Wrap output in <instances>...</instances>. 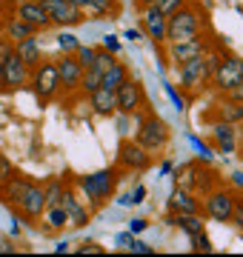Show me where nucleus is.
Listing matches in <instances>:
<instances>
[{"label":"nucleus","mask_w":243,"mask_h":257,"mask_svg":"<svg viewBox=\"0 0 243 257\" xmlns=\"http://www.w3.org/2000/svg\"><path fill=\"white\" fill-rule=\"evenodd\" d=\"M60 206H63L66 217H69V226H86L89 223V209L83 206V200L77 197V189L72 183H66L63 189V197H60Z\"/></svg>","instance_id":"obj_14"},{"label":"nucleus","mask_w":243,"mask_h":257,"mask_svg":"<svg viewBox=\"0 0 243 257\" xmlns=\"http://www.w3.org/2000/svg\"><path fill=\"white\" fill-rule=\"evenodd\" d=\"M220 60V55H200V57H192V60H183V63L175 66V74H178L180 86L186 89V92H200L209 86L212 80V69L215 63Z\"/></svg>","instance_id":"obj_2"},{"label":"nucleus","mask_w":243,"mask_h":257,"mask_svg":"<svg viewBox=\"0 0 243 257\" xmlns=\"http://www.w3.org/2000/svg\"><path fill=\"white\" fill-rule=\"evenodd\" d=\"M114 97H117V111L120 114H135V111L146 109V92H143L141 80H126L123 86L114 89Z\"/></svg>","instance_id":"obj_11"},{"label":"nucleus","mask_w":243,"mask_h":257,"mask_svg":"<svg viewBox=\"0 0 243 257\" xmlns=\"http://www.w3.org/2000/svg\"><path fill=\"white\" fill-rule=\"evenodd\" d=\"M129 80V69H126V63H117L114 60L106 72H103V77H100V86H106V89H117V86H123V83Z\"/></svg>","instance_id":"obj_26"},{"label":"nucleus","mask_w":243,"mask_h":257,"mask_svg":"<svg viewBox=\"0 0 243 257\" xmlns=\"http://www.w3.org/2000/svg\"><path fill=\"white\" fill-rule=\"evenodd\" d=\"M94 55H97V46H83V43H80V46H77V52H75V57L80 60V66H83V69H89V66L94 63Z\"/></svg>","instance_id":"obj_33"},{"label":"nucleus","mask_w":243,"mask_h":257,"mask_svg":"<svg viewBox=\"0 0 243 257\" xmlns=\"http://www.w3.org/2000/svg\"><path fill=\"white\" fill-rule=\"evenodd\" d=\"M114 186H117V169H100V172H92V175L75 177V189L89 200L92 209H100L112 200Z\"/></svg>","instance_id":"obj_1"},{"label":"nucleus","mask_w":243,"mask_h":257,"mask_svg":"<svg viewBox=\"0 0 243 257\" xmlns=\"http://www.w3.org/2000/svg\"><path fill=\"white\" fill-rule=\"evenodd\" d=\"M69 3H72L75 9H86V3H89V0H69Z\"/></svg>","instance_id":"obj_44"},{"label":"nucleus","mask_w":243,"mask_h":257,"mask_svg":"<svg viewBox=\"0 0 243 257\" xmlns=\"http://www.w3.org/2000/svg\"><path fill=\"white\" fill-rule=\"evenodd\" d=\"M77 251H80V254H86V251H89V254H103V248L97 246V243H92V240H89V243H80Z\"/></svg>","instance_id":"obj_40"},{"label":"nucleus","mask_w":243,"mask_h":257,"mask_svg":"<svg viewBox=\"0 0 243 257\" xmlns=\"http://www.w3.org/2000/svg\"><path fill=\"white\" fill-rule=\"evenodd\" d=\"M15 15L20 20H26L29 26H35L38 32H46L52 26V20H49L46 9L40 6V0H20L18 6H15Z\"/></svg>","instance_id":"obj_16"},{"label":"nucleus","mask_w":243,"mask_h":257,"mask_svg":"<svg viewBox=\"0 0 243 257\" xmlns=\"http://www.w3.org/2000/svg\"><path fill=\"white\" fill-rule=\"evenodd\" d=\"M57 74H60V92H77L83 80V66L75 55L57 57Z\"/></svg>","instance_id":"obj_13"},{"label":"nucleus","mask_w":243,"mask_h":257,"mask_svg":"<svg viewBox=\"0 0 243 257\" xmlns=\"http://www.w3.org/2000/svg\"><path fill=\"white\" fill-rule=\"evenodd\" d=\"M138 114V111H135ZM141 123H138V143H141L146 152H152V155H158V152H163V149L169 146V140H172V132H169V126L163 123V120L158 117V114H146V117H138Z\"/></svg>","instance_id":"obj_3"},{"label":"nucleus","mask_w":243,"mask_h":257,"mask_svg":"<svg viewBox=\"0 0 243 257\" xmlns=\"http://www.w3.org/2000/svg\"><path fill=\"white\" fill-rule=\"evenodd\" d=\"M29 74H32V69L18 57V52L3 57V89L6 92H18V89L29 86Z\"/></svg>","instance_id":"obj_12"},{"label":"nucleus","mask_w":243,"mask_h":257,"mask_svg":"<svg viewBox=\"0 0 243 257\" xmlns=\"http://www.w3.org/2000/svg\"><path fill=\"white\" fill-rule=\"evenodd\" d=\"M12 175H15V166H12L9 160H6V157L0 155V186L6 183V180H9Z\"/></svg>","instance_id":"obj_37"},{"label":"nucleus","mask_w":243,"mask_h":257,"mask_svg":"<svg viewBox=\"0 0 243 257\" xmlns=\"http://www.w3.org/2000/svg\"><path fill=\"white\" fill-rule=\"evenodd\" d=\"M195 35H200V18L192 6H180L178 12H172L166 18V43L189 40Z\"/></svg>","instance_id":"obj_6"},{"label":"nucleus","mask_w":243,"mask_h":257,"mask_svg":"<svg viewBox=\"0 0 243 257\" xmlns=\"http://www.w3.org/2000/svg\"><path fill=\"white\" fill-rule=\"evenodd\" d=\"M15 52H18V57L29 66V69H35V66H38L40 60H43V46H40L38 35L18 40V43H15Z\"/></svg>","instance_id":"obj_20"},{"label":"nucleus","mask_w":243,"mask_h":257,"mask_svg":"<svg viewBox=\"0 0 243 257\" xmlns=\"http://www.w3.org/2000/svg\"><path fill=\"white\" fill-rule=\"evenodd\" d=\"M192 248L195 251H212V240L206 237V231H200V234H192Z\"/></svg>","instance_id":"obj_35"},{"label":"nucleus","mask_w":243,"mask_h":257,"mask_svg":"<svg viewBox=\"0 0 243 257\" xmlns=\"http://www.w3.org/2000/svg\"><path fill=\"white\" fill-rule=\"evenodd\" d=\"M0 89H3V57H0Z\"/></svg>","instance_id":"obj_48"},{"label":"nucleus","mask_w":243,"mask_h":257,"mask_svg":"<svg viewBox=\"0 0 243 257\" xmlns=\"http://www.w3.org/2000/svg\"><path fill=\"white\" fill-rule=\"evenodd\" d=\"M63 189H66L63 177H55L52 183L43 186V192H46V206H57V203H60V197H63Z\"/></svg>","instance_id":"obj_29"},{"label":"nucleus","mask_w":243,"mask_h":257,"mask_svg":"<svg viewBox=\"0 0 243 257\" xmlns=\"http://www.w3.org/2000/svg\"><path fill=\"white\" fill-rule=\"evenodd\" d=\"M189 143H192V146H195L197 152H200V157H203V160H209V157H212V152H209V146H203V143H200L197 138H189Z\"/></svg>","instance_id":"obj_41"},{"label":"nucleus","mask_w":243,"mask_h":257,"mask_svg":"<svg viewBox=\"0 0 243 257\" xmlns=\"http://www.w3.org/2000/svg\"><path fill=\"white\" fill-rule=\"evenodd\" d=\"M40 6L46 9L52 26H80L86 20V12L75 9L69 0H40Z\"/></svg>","instance_id":"obj_10"},{"label":"nucleus","mask_w":243,"mask_h":257,"mask_svg":"<svg viewBox=\"0 0 243 257\" xmlns=\"http://www.w3.org/2000/svg\"><path fill=\"white\" fill-rule=\"evenodd\" d=\"M43 217H46L49 229H63V226H69V217H66V211H63L60 203H57V206H46Z\"/></svg>","instance_id":"obj_28"},{"label":"nucleus","mask_w":243,"mask_h":257,"mask_svg":"<svg viewBox=\"0 0 243 257\" xmlns=\"http://www.w3.org/2000/svg\"><path fill=\"white\" fill-rule=\"evenodd\" d=\"M209 52V43H206L200 35L189 37V40H178V43H169V60L178 66L183 60H192V57H200Z\"/></svg>","instance_id":"obj_15"},{"label":"nucleus","mask_w":243,"mask_h":257,"mask_svg":"<svg viewBox=\"0 0 243 257\" xmlns=\"http://www.w3.org/2000/svg\"><path fill=\"white\" fill-rule=\"evenodd\" d=\"M141 23H143V32H146L149 40H155V43H166V15H163L158 6H143Z\"/></svg>","instance_id":"obj_17"},{"label":"nucleus","mask_w":243,"mask_h":257,"mask_svg":"<svg viewBox=\"0 0 243 257\" xmlns=\"http://www.w3.org/2000/svg\"><path fill=\"white\" fill-rule=\"evenodd\" d=\"M169 223H172V226H178L180 231H186L189 237H192V234L206 231L203 214H175V217H169Z\"/></svg>","instance_id":"obj_25"},{"label":"nucleus","mask_w":243,"mask_h":257,"mask_svg":"<svg viewBox=\"0 0 243 257\" xmlns=\"http://www.w3.org/2000/svg\"><path fill=\"white\" fill-rule=\"evenodd\" d=\"M3 26H6V18L0 15V37H3Z\"/></svg>","instance_id":"obj_49"},{"label":"nucleus","mask_w":243,"mask_h":257,"mask_svg":"<svg viewBox=\"0 0 243 257\" xmlns=\"http://www.w3.org/2000/svg\"><path fill=\"white\" fill-rule=\"evenodd\" d=\"M212 86H215L217 92H232L234 86H240L243 83V60L240 57H220L212 69Z\"/></svg>","instance_id":"obj_8"},{"label":"nucleus","mask_w":243,"mask_h":257,"mask_svg":"<svg viewBox=\"0 0 243 257\" xmlns=\"http://www.w3.org/2000/svg\"><path fill=\"white\" fill-rule=\"evenodd\" d=\"M149 166H152V152H146L138 140H123L120 149H117V169L146 172Z\"/></svg>","instance_id":"obj_9"},{"label":"nucleus","mask_w":243,"mask_h":257,"mask_svg":"<svg viewBox=\"0 0 243 257\" xmlns=\"http://www.w3.org/2000/svg\"><path fill=\"white\" fill-rule=\"evenodd\" d=\"M114 60H117V57L112 55V52H106V49H97V55H94V63L89 66V69H97V72H106V69H109V66L114 63Z\"/></svg>","instance_id":"obj_31"},{"label":"nucleus","mask_w":243,"mask_h":257,"mask_svg":"<svg viewBox=\"0 0 243 257\" xmlns=\"http://www.w3.org/2000/svg\"><path fill=\"white\" fill-rule=\"evenodd\" d=\"M32 35H38V29L29 26L26 20H20L18 15L6 18V26H3V37H9L12 43H18V40H23V37H32Z\"/></svg>","instance_id":"obj_24"},{"label":"nucleus","mask_w":243,"mask_h":257,"mask_svg":"<svg viewBox=\"0 0 243 257\" xmlns=\"http://www.w3.org/2000/svg\"><path fill=\"white\" fill-rule=\"evenodd\" d=\"M212 114H215V120H220V123H240L243 120V103H234V100H229V97H223V100H217L215 106H212Z\"/></svg>","instance_id":"obj_23"},{"label":"nucleus","mask_w":243,"mask_h":257,"mask_svg":"<svg viewBox=\"0 0 243 257\" xmlns=\"http://www.w3.org/2000/svg\"><path fill=\"white\" fill-rule=\"evenodd\" d=\"M232 183L237 186V189H240V194H243V172H234V175H232Z\"/></svg>","instance_id":"obj_43"},{"label":"nucleus","mask_w":243,"mask_h":257,"mask_svg":"<svg viewBox=\"0 0 243 257\" xmlns=\"http://www.w3.org/2000/svg\"><path fill=\"white\" fill-rule=\"evenodd\" d=\"M232 209H234V192H226L223 186L212 189L200 200V211L215 223H229L232 220Z\"/></svg>","instance_id":"obj_7"},{"label":"nucleus","mask_w":243,"mask_h":257,"mask_svg":"<svg viewBox=\"0 0 243 257\" xmlns=\"http://www.w3.org/2000/svg\"><path fill=\"white\" fill-rule=\"evenodd\" d=\"M89 106H92V111L97 117H112L114 111H117V97H114L112 89L100 86V89H94L89 94Z\"/></svg>","instance_id":"obj_19"},{"label":"nucleus","mask_w":243,"mask_h":257,"mask_svg":"<svg viewBox=\"0 0 243 257\" xmlns=\"http://www.w3.org/2000/svg\"><path fill=\"white\" fill-rule=\"evenodd\" d=\"M83 12H86V15H92V18L114 15V12H117V0H89Z\"/></svg>","instance_id":"obj_27"},{"label":"nucleus","mask_w":243,"mask_h":257,"mask_svg":"<svg viewBox=\"0 0 243 257\" xmlns=\"http://www.w3.org/2000/svg\"><path fill=\"white\" fill-rule=\"evenodd\" d=\"M100 49L112 52V55H117V52H120V43H117V37H114V35H106V37H103V46Z\"/></svg>","instance_id":"obj_38"},{"label":"nucleus","mask_w":243,"mask_h":257,"mask_svg":"<svg viewBox=\"0 0 243 257\" xmlns=\"http://www.w3.org/2000/svg\"><path fill=\"white\" fill-rule=\"evenodd\" d=\"M160 0H141V6H158Z\"/></svg>","instance_id":"obj_47"},{"label":"nucleus","mask_w":243,"mask_h":257,"mask_svg":"<svg viewBox=\"0 0 243 257\" xmlns=\"http://www.w3.org/2000/svg\"><path fill=\"white\" fill-rule=\"evenodd\" d=\"M15 211H18L23 220H38L43 217V211H46V192H43V183H35V180H29L23 183L20 194L15 197Z\"/></svg>","instance_id":"obj_5"},{"label":"nucleus","mask_w":243,"mask_h":257,"mask_svg":"<svg viewBox=\"0 0 243 257\" xmlns=\"http://www.w3.org/2000/svg\"><path fill=\"white\" fill-rule=\"evenodd\" d=\"M169 211H172V214H203L197 194L189 192V189H180V186L172 192V197H169Z\"/></svg>","instance_id":"obj_18"},{"label":"nucleus","mask_w":243,"mask_h":257,"mask_svg":"<svg viewBox=\"0 0 243 257\" xmlns=\"http://www.w3.org/2000/svg\"><path fill=\"white\" fill-rule=\"evenodd\" d=\"M212 138H215L217 149H223V155H232L234 146H237V128H234V123H220L217 120L212 126Z\"/></svg>","instance_id":"obj_22"},{"label":"nucleus","mask_w":243,"mask_h":257,"mask_svg":"<svg viewBox=\"0 0 243 257\" xmlns=\"http://www.w3.org/2000/svg\"><path fill=\"white\" fill-rule=\"evenodd\" d=\"M29 86L38 94L40 103H49L60 92V74H57V60H40L32 74H29Z\"/></svg>","instance_id":"obj_4"},{"label":"nucleus","mask_w":243,"mask_h":257,"mask_svg":"<svg viewBox=\"0 0 243 257\" xmlns=\"http://www.w3.org/2000/svg\"><path fill=\"white\" fill-rule=\"evenodd\" d=\"M100 77L103 74L97 69H83V80H80V92L92 94L94 89H100Z\"/></svg>","instance_id":"obj_30"},{"label":"nucleus","mask_w":243,"mask_h":257,"mask_svg":"<svg viewBox=\"0 0 243 257\" xmlns=\"http://www.w3.org/2000/svg\"><path fill=\"white\" fill-rule=\"evenodd\" d=\"M180 6H186V0H160V3H158V9L163 12L166 18L172 15V12H178Z\"/></svg>","instance_id":"obj_36"},{"label":"nucleus","mask_w":243,"mask_h":257,"mask_svg":"<svg viewBox=\"0 0 243 257\" xmlns=\"http://www.w3.org/2000/svg\"><path fill=\"white\" fill-rule=\"evenodd\" d=\"M234 128H237V138L243 140V120H240V123H234Z\"/></svg>","instance_id":"obj_46"},{"label":"nucleus","mask_w":243,"mask_h":257,"mask_svg":"<svg viewBox=\"0 0 243 257\" xmlns=\"http://www.w3.org/2000/svg\"><path fill=\"white\" fill-rule=\"evenodd\" d=\"M166 92H169V97H172V100L178 103V109H183V97H180V94L175 92V89H172V86H166Z\"/></svg>","instance_id":"obj_42"},{"label":"nucleus","mask_w":243,"mask_h":257,"mask_svg":"<svg viewBox=\"0 0 243 257\" xmlns=\"http://www.w3.org/2000/svg\"><path fill=\"white\" fill-rule=\"evenodd\" d=\"M129 251H135V254H152L155 248H152V246H146L143 240H132V243H129Z\"/></svg>","instance_id":"obj_39"},{"label":"nucleus","mask_w":243,"mask_h":257,"mask_svg":"<svg viewBox=\"0 0 243 257\" xmlns=\"http://www.w3.org/2000/svg\"><path fill=\"white\" fill-rule=\"evenodd\" d=\"M77 46H80V43H77V37H75V35H69V32L57 35V49H60L63 55H75Z\"/></svg>","instance_id":"obj_32"},{"label":"nucleus","mask_w":243,"mask_h":257,"mask_svg":"<svg viewBox=\"0 0 243 257\" xmlns=\"http://www.w3.org/2000/svg\"><path fill=\"white\" fill-rule=\"evenodd\" d=\"M143 226H146V220H132V229H135V231H141Z\"/></svg>","instance_id":"obj_45"},{"label":"nucleus","mask_w":243,"mask_h":257,"mask_svg":"<svg viewBox=\"0 0 243 257\" xmlns=\"http://www.w3.org/2000/svg\"><path fill=\"white\" fill-rule=\"evenodd\" d=\"M229 223H234L243 231V194H234V209H232V220Z\"/></svg>","instance_id":"obj_34"},{"label":"nucleus","mask_w":243,"mask_h":257,"mask_svg":"<svg viewBox=\"0 0 243 257\" xmlns=\"http://www.w3.org/2000/svg\"><path fill=\"white\" fill-rule=\"evenodd\" d=\"M220 186V177L212 172V169H203V166H197L192 169V192L195 194H209L212 189Z\"/></svg>","instance_id":"obj_21"}]
</instances>
